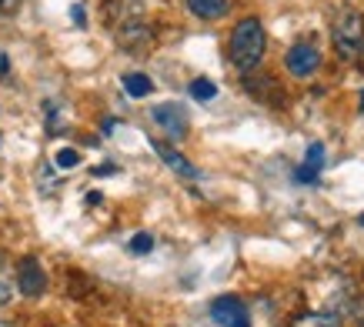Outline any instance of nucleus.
Returning <instances> with one entry per match:
<instances>
[{"label":"nucleus","mask_w":364,"mask_h":327,"mask_svg":"<svg viewBox=\"0 0 364 327\" xmlns=\"http://www.w3.org/2000/svg\"><path fill=\"white\" fill-rule=\"evenodd\" d=\"M264 47H267V37H264L261 21H257V17H244V21L231 31L228 57H231V64L237 67L241 74H251V70H257V64H261Z\"/></svg>","instance_id":"1"},{"label":"nucleus","mask_w":364,"mask_h":327,"mask_svg":"<svg viewBox=\"0 0 364 327\" xmlns=\"http://www.w3.org/2000/svg\"><path fill=\"white\" fill-rule=\"evenodd\" d=\"M334 50L344 57V60H354L364 47V14L358 7H341L338 17H334V31H331Z\"/></svg>","instance_id":"2"},{"label":"nucleus","mask_w":364,"mask_h":327,"mask_svg":"<svg viewBox=\"0 0 364 327\" xmlns=\"http://www.w3.org/2000/svg\"><path fill=\"white\" fill-rule=\"evenodd\" d=\"M210 317H214V324H221V327H251L247 304H244L241 297H231V294L210 301Z\"/></svg>","instance_id":"3"},{"label":"nucleus","mask_w":364,"mask_h":327,"mask_svg":"<svg viewBox=\"0 0 364 327\" xmlns=\"http://www.w3.org/2000/svg\"><path fill=\"white\" fill-rule=\"evenodd\" d=\"M17 291L23 297H41L47 291V271L37 257H21L17 264Z\"/></svg>","instance_id":"4"},{"label":"nucleus","mask_w":364,"mask_h":327,"mask_svg":"<svg viewBox=\"0 0 364 327\" xmlns=\"http://www.w3.org/2000/svg\"><path fill=\"white\" fill-rule=\"evenodd\" d=\"M284 67L291 70L294 77H311L314 70L321 67V54H318V47L308 44V41H298V44L287 50L284 57Z\"/></svg>","instance_id":"5"},{"label":"nucleus","mask_w":364,"mask_h":327,"mask_svg":"<svg viewBox=\"0 0 364 327\" xmlns=\"http://www.w3.org/2000/svg\"><path fill=\"white\" fill-rule=\"evenodd\" d=\"M117 44L124 50H144V47L151 44V27L141 17H124L117 23Z\"/></svg>","instance_id":"6"},{"label":"nucleus","mask_w":364,"mask_h":327,"mask_svg":"<svg viewBox=\"0 0 364 327\" xmlns=\"http://www.w3.org/2000/svg\"><path fill=\"white\" fill-rule=\"evenodd\" d=\"M151 114H154V120L174 137V141L188 134V114H184V107H177V104H157Z\"/></svg>","instance_id":"7"},{"label":"nucleus","mask_w":364,"mask_h":327,"mask_svg":"<svg viewBox=\"0 0 364 327\" xmlns=\"http://www.w3.org/2000/svg\"><path fill=\"white\" fill-rule=\"evenodd\" d=\"M154 151L161 154V161H164L167 167H171V171H177V174H181V177H191V181H194V177H200V171H198V167H194V164H191L188 157H184V154H177L174 147H171V144H164V141H154Z\"/></svg>","instance_id":"8"},{"label":"nucleus","mask_w":364,"mask_h":327,"mask_svg":"<svg viewBox=\"0 0 364 327\" xmlns=\"http://www.w3.org/2000/svg\"><path fill=\"white\" fill-rule=\"evenodd\" d=\"M188 11L200 21H221V17H228L231 4L228 0H188Z\"/></svg>","instance_id":"9"},{"label":"nucleus","mask_w":364,"mask_h":327,"mask_svg":"<svg viewBox=\"0 0 364 327\" xmlns=\"http://www.w3.org/2000/svg\"><path fill=\"white\" fill-rule=\"evenodd\" d=\"M321 167H324V144H311L308 157H304V167H301L294 177H298L301 184H311V181H318Z\"/></svg>","instance_id":"10"},{"label":"nucleus","mask_w":364,"mask_h":327,"mask_svg":"<svg viewBox=\"0 0 364 327\" xmlns=\"http://www.w3.org/2000/svg\"><path fill=\"white\" fill-rule=\"evenodd\" d=\"M124 90L131 97H147V94H154V80L147 74H124Z\"/></svg>","instance_id":"11"},{"label":"nucleus","mask_w":364,"mask_h":327,"mask_svg":"<svg viewBox=\"0 0 364 327\" xmlns=\"http://www.w3.org/2000/svg\"><path fill=\"white\" fill-rule=\"evenodd\" d=\"M294 327H341V317L331 314V311H314V314L298 317Z\"/></svg>","instance_id":"12"},{"label":"nucleus","mask_w":364,"mask_h":327,"mask_svg":"<svg viewBox=\"0 0 364 327\" xmlns=\"http://www.w3.org/2000/svg\"><path fill=\"white\" fill-rule=\"evenodd\" d=\"M191 97L194 100H210V97H218V87L210 84L208 77H198V80H191Z\"/></svg>","instance_id":"13"},{"label":"nucleus","mask_w":364,"mask_h":327,"mask_svg":"<svg viewBox=\"0 0 364 327\" xmlns=\"http://www.w3.org/2000/svg\"><path fill=\"white\" fill-rule=\"evenodd\" d=\"M127 251L137 254V257H141V254H151V251H154V237L141 230V234H134V237L127 240Z\"/></svg>","instance_id":"14"},{"label":"nucleus","mask_w":364,"mask_h":327,"mask_svg":"<svg viewBox=\"0 0 364 327\" xmlns=\"http://www.w3.org/2000/svg\"><path fill=\"white\" fill-rule=\"evenodd\" d=\"M54 164L60 167V171H74L80 164V154L74 151V147H64V151H57V157H54Z\"/></svg>","instance_id":"15"},{"label":"nucleus","mask_w":364,"mask_h":327,"mask_svg":"<svg viewBox=\"0 0 364 327\" xmlns=\"http://www.w3.org/2000/svg\"><path fill=\"white\" fill-rule=\"evenodd\" d=\"M11 294H14V284L0 274V304H7V301H11Z\"/></svg>","instance_id":"16"},{"label":"nucleus","mask_w":364,"mask_h":327,"mask_svg":"<svg viewBox=\"0 0 364 327\" xmlns=\"http://www.w3.org/2000/svg\"><path fill=\"white\" fill-rule=\"evenodd\" d=\"M17 7H21V0H0V14H4V17L17 14Z\"/></svg>","instance_id":"17"},{"label":"nucleus","mask_w":364,"mask_h":327,"mask_svg":"<svg viewBox=\"0 0 364 327\" xmlns=\"http://www.w3.org/2000/svg\"><path fill=\"white\" fill-rule=\"evenodd\" d=\"M107 174H117L114 164H104V167H94V177H107Z\"/></svg>","instance_id":"18"},{"label":"nucleus","mask_w":364,"mask_h":327,"mask_svg":"<svg viewBox=\"0 0 364 327\" xmlns=\"http://www.w3.org/2000/svg\"><path fill=\"white\" fill-rule=\"evenodd\" d=\"M70 14H74V23H84V21H87V17H84V7H80V4H74V11H70Z\"/></svg>","instance_id":"19"},{"label":"nucleus","mask_w":364,"mask_h":327,"mask_svg":"<svg viewBox=\"0 0 364 327\" xmlns=\"http://www.w3.org/2000/svg\"><path fill=\"white\" fill-rule=\"evenodd\" d=\"M7 70H11V60H7V54H0V77H7Z\"/></svg>","instance_id":"20"},{"label":"nucleus","mask_w":364,"mask_h":327,"mask_svg":"<svg viewBox=\"0 0 364 327\" xmlns=\"http://www.w3.org/2000/svg\"><path fill=\"white\" fill-rule=\"evenodd\" d=\"M0 327H17V324H11V321H0Z\"/></svg>","instance_id":"21"},{"label":"nucleus","mask_w":364,"mask_h":327,"mask_svg":"<svg viewBox=\"0 0 364 327\" xmlns=\"http://www.w3.org/2000/svg\"><path fill=\"white\" fill-rule=\"evenodd\" d=\"M358 220H361V227H364V214H361V218H358Z\"/></svg>","instance_id":"22"},{"label":"nucleus","mask_w":364,"mask_h":327,"mask_svg":"<svg viewBox=\"0 0 364 327\" xmlns=\"http://www.w3.org/2000/svg\"><path fill=\"white\" fill-rule=\"evenodd\" d=\"M361 107H364V94H361Z\"/></svg>","instance_id":"23"}]
</instances>
